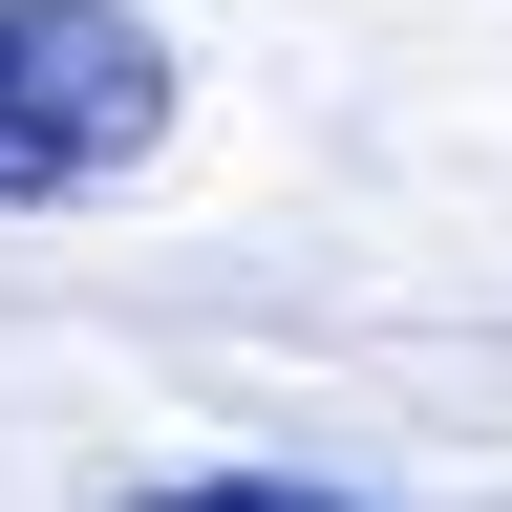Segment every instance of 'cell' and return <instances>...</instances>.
Listing matches in <instances>:
<instances>
[{
  "instance_id": "obj_1",
  "label": "cell",
  "mask_w": 512,
  "mask_h": 512,
  "mask_svg": "<svg viewBox=\"0 0 512 512\" xmlns=\"http://www.w3.org/2000/svg\"><path fill=\"white\" fill-rule=\"evenodd\" d=\"M171 128V43L107 22V0H0V214L43 192H107Z\"/></svg>"
},
{
  "instance_id": "obj_2",
  "label": "cell",
  "mask_w": 512,
  "mask_h": 512,
  "mask_svg": "<svg viewBox=\"0 0 512 512\" xmlns=\"http://www.w3.org/2000/svg\"><path fill=\"white\" fill-rule=\"evenodd\" d=\"M171 512H342V491H278V470H214V491H171Z\"/></svg>"
}]
</instances>
